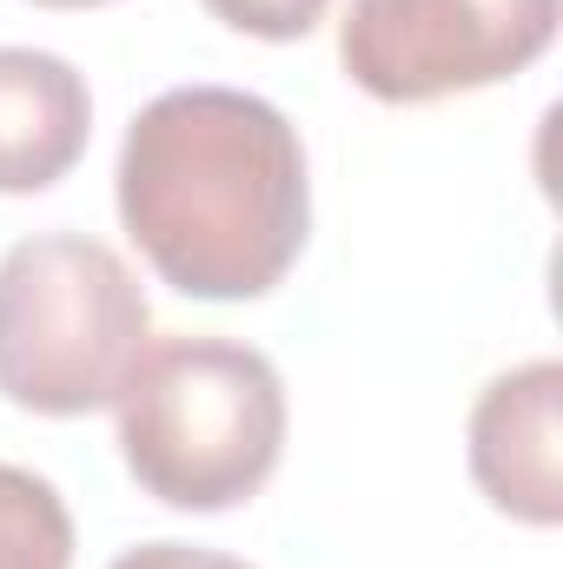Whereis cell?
Instances as JSON below:
<instances>
[{"instance_id":"9c48e42d","label":"cell","mask_w":563,"mask_h":569,"mask_svg":"<svg viewBox=\"0 0 563 569\" xmlns=\"http://www.w3.org/2000/svg\"><path fill=\"white\" fill-rule=\"evenodd\" d=\"M107 569H253V563L226 557V550H206V543H140V550H120Z\"/></svg>"},{"instance_id":"277c9868","label":"cell","mask_w":563,"mask_h":569,"mask_svg":"<svg viewBox=\"0 0 563 569\" xmlns=\"http://www.w3.org/2000/svg\"><path fill=\"white\" fill-rule=\"evenodd\" d=\"M563 0H352L338 67L378 107H431L504 87L557 40Z\"/></svg>"},{"instance_id":"8992f818","label":"cell","mask_w":563,"mask_h":569,"mask_svg":"<svg viewBox=\"0 0 563 569\" xmlns=\"http://www.w3.org/2000/svg\"><path fill=\"white\" fill-rule=\"evenodd\" d=\"M93 140L87 73L47 47H0V199L60 186Z\"/></svg>"},{"instance_id":"5b68a950","label":"cell","mask_w":563,"mask_h":569,"mask_svg":"<svg viewBox=\"0 0 563 569\" xmlns=\"http://www.w3.org/2000/svg\"><path fill=\"white\" fill-rule=\"evenodd\" d=\"M471 477L491 510L531 530L563 523V365L537 358L491 378L471 405Z\"/></svg>"},{"instance_id":"52a82bcc","label":"cell","mask_w":563,"mask_h":569,"mask_svg":"<svg viewBox=\"0 0 563 569\" xmlns=\"http://www.w3.org/2000/svg\"><path fill=\"white\" fill-rule=\"evenodd\" d=\"M0 569H73V517L60 490L0 463Z\"/></svg>"},{"instance_id":"3957f363","label":"cell","mask_w":563,"mask_h":569,"mask_svg":"<svg viewBox=\"0 0 563 569\" xmlns=\"http://www.w3.org/2000/svg\"><path fill=\"white\" fill-rule=\"evenodd\" d=\"M152 345L134 266L87 232H33L0 252V398L33 418L107 411Z\"/></svg>"},{"instance_id":"30bf717a","label":"cell","mask_w":563,"mask_h":569,"mask_svg":"<svg viewBox=\"0 0 563 569\" xmlns=\"http://www.w3.org/2000/svg\"><path fill=\"white\" fill-rule=\"evenodd\" d=\"M27 7H53V13H80V7H113V0H27Z\"/></svg>"},{"instance_id":"6da1fadb","label":"cell","mask_w":563,"mask_h":569,"mask_svg":"<svg viewBox=\"0 0 563 569\" xmlns=\"http://www.w3.org/2000/svg\"><path fill=\"white\" fill-rule=\"evenodd\" d=\"M113 206L140 259L186 298H266L305 252L298 127L239 87H172L127 120Z\"/></svg>"},{"instance_id":"7a4b0ae2","label":"cell","mask_w":563,"mask_h":569,"mask_svg":"<svg viewBox=\"0 0 563 569\" xmlns=\"http://www.w3.org/2000/svg\"><path fill=\"white\" fill-rule=\"evenodd\" d=\"M127 477L166 510H239L285 457V378L239 338H152L113 398Z\"/></svg>"},{"instance_id":"ba28073f","label":"cell","mask_w":563,"mask_h":569,"mask_svg":"<svg viewBox=\"0 0 563 569\" xmlns=\"http://www.w3.org/2000/svg\"><path fill=\"white\" fill-rule=\"evenodd\" d=\"M206 13L253 40H305L332 13V0H206Z\"/></svg>"}]
</instances>
